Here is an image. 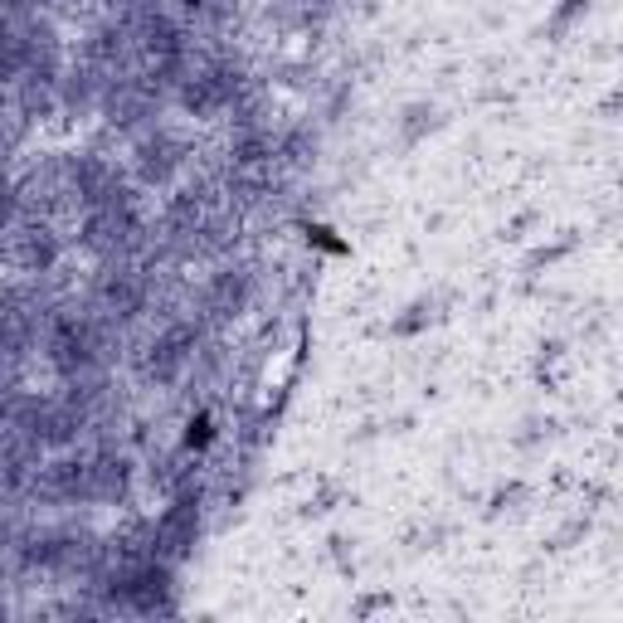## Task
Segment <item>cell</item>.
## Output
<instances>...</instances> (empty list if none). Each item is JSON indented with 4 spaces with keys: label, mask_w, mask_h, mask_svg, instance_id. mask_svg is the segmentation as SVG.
I'll list each match as a JSON object with an SVG mask.
<instances>
[{
    "label": "cell",
    "mask_w": 623,
    "mask_h": 623,
    "mask_svg": "<svg viewBox=\"0 0 623 623\" xmlns=\"http://www.w3.org/2000/svg\"><path fill=\"white\" fill-rule=\"evenodd\" d=\"M239 307H244V273H220V278L210 283V293H205V312L229 317V312H239Z\"/></svg>",
    "instance_id": "1"
},
{
    "label": "cell",
    "mask_w": 623,
    "mask_h": 623,
    "mask_svg": "<svg viewBox=\"0 0 623 623\" xmlns=\"http://www.w3.org/2000/svg\"><path fill=\"white\" fill-rule=\"evenodd\" d=\"M176 166H181V147H176L171 137H156V142L142 147V176H147V181H166Z\"/></svg>",
    "instance_id": "2"
},
{
    "label": "cell",
    "mask_w": 623,
    "mask_h": 623,
    "mask_svg": "<svg viewBox=\"0 0 623 623\" xmlns=\"http://www.w3.org/2000/svg\"><path fill=\"white\" fill-rule=\"evenodd\" d=\"M210 439H215V424H210V414L190 419V434H185V448H205Z\"/></svg>",
    "instance_id": "3"
}]
</instances>
